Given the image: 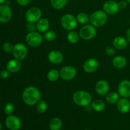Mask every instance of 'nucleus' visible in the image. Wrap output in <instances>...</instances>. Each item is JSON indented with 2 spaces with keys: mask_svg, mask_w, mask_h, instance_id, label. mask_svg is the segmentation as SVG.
I'll use <instances>...</instances> for the list:
<instances>
[{
  "mask_svg": "<svg viewBox=\"0 0 130 130\" xmlns=\"http://www.w3.org/2000/svg\"><path fill=\"white\" fill-rule=\"evenodd\" d=\"M41 99V94L39 90L34 86H28L22 93V100L26 105L33 106Z\"/></svg>",
  "mask_w": 130,
  "mask_h": 130,
  "instance_id": "f257e3e1",
  "label": "nucleus"
},
{
  "mask_svg": "<svg viewBox=\"0 0 130 130\" xmlns=\"http://www.w3.org/2000/svg\"><path fill=\"white\" fill-rule=\"evenodd\" d=\"M72 100L75 104L80 107H88L91 105L92 96L88 92L84 90H78L72 95Z\"/></svg>",
  "mask_w": 130,
  "mask_h": 130,
  "instance_id": "f03ea898",
  "label": "nucleus"
},
{
  "mask_svg": "<svg viewBox=\"0 0 130 130\" xmlns=\"http://www.w3.org/2000/svg\"><path fill=\"white\" fill-rule=\"evenodd\" d=\"M107 14L104 10H96L90 16V22L95 27H100L106 24L107 21Z\"/></svg>",
  "mask_w": 130,
  "mask_h": 130,
  "instance_id": "7ed1b4c3",
  "label": "nucleus"
},
{
  "mask_svg": "<svg viewBox=\"0 0 130 130\" xmlns=\"http://www.w3.org/2000/svg\"><path fill=\"white\" fill-rule=\"evenodd\" d=\"M77 21L76 17L70 13L62 15L60 19V24L62 27L66 30H72L76 29L77 25Z\"/></svg>",
  "mask_w": 130,
  "mask_h": 130,
  "instance_id": "20e7f679",
  "label": "nucleus"
},
{
  "mask_svg": "<svg viewBox=\"0 0 130 130\" xmlns=\"http://www.w3.org/2000/svg\"><path fill=\"white\" fill-rule=\"evenodd\" d=\"M43 36L38 31L28 32L25 36V42L31 47L39 46L43 41Z\"/></svg>",
  "mask_w": 130,
  "mask_h": 130,
  "instance_id": "39448f33",
  "label": "nucleus"
},
{
  "mask_svg": "<svg viewBox=\"0 0 130 130\" xmlns=\"http://www.w3.org/2000/svg\"><path fill=\"white\" fill-rule=\"evenodd\" d=\"M79 34L80 36V38H82L84 40H91L96 36V27L91 24H85L79 30Z\"/></svg>",
  "mask_w": 130,
  "mask_h": 130,
  "instance_id": "423d86ee",
  "label": "nucleus"
},
{
  "mask_svg": "<svg viewBox=\"0 0 130 130\" xmlns=\"http://www.w3.org/2000/svg\"><path fill=\"white\" fill-rule=\"evenodd\" d=\"M42 11L38 7L33 6L27 10L25 14V18L27 22L36 23L41 19Z\"/></svg>",
  "mask_w": 130,
  "mask_h": 130,
  "instance_id": "0eeeda50",
  "label": "nucleus"
},
{
  "mask_svg": "<svg viewBox=\"0 0 130 130\" xmlns=\"http://www.w3.org/2000/svg\"><path fill=\"white\" fill-rule=\"evenodd\" d=\"M12 53L14 58L20 61L24 60L27 55V48L24 43H18L13 46Z\"/></svg>",
  "mask_w": 130,
  "mask_h": 130,
  "instance_id": "6e6552de",
  "label": "nucleus"
},
{
  "mask_svg": "<svg viewBox=\"0 0 130 130\" xmlns=\"http://www.w3.org/2000/svg\"><path fill=\"white\" fill-rule=\"evenodd\" d=\"M76 75L77 70L72 66H66L60 70V76L64 81H71L75 78Z\"/></svg>",
  "mask_w": 130,
  "mask_h": 130,
  "instance_id": "1a4fd4ad",
  "label": "nucleus"
},
{
  "mask_svg": "<svg viewBox=\"0 0 130 130\" xmlns=\"http://www.w3.org/2000/svg\"><path fill=\"white\" fill-rule=\"evenodd\" d=\"M5 125L10 130H19L20 129L22 123L18 117L13 115H10L5 120Z\"/></svg>",
  "mask_w": 130,
  "mask_h": 130,
  "instance_id": "9d476101",
  "label": "nucleus"
},
{
  "mask_svg": "<svg viewBox=\"0 0 130 130\" xmlns=\"http://www.w3.org/2000/svg\"><path fill=\"white\" fill-rule=\"evenodd\" d=\"M119 6L118 3L116 1L108 0L104 3L103 5V10L109 15H114L119 10Z\"/></svg>",
  "mask_w": 130,
  "mask_h": 130,
  "instance_id": "9b49d317",
  "label": "nucleus"
},
{
  "mask_svg": "<svg viewBox=\"0 0 130 130\" xmlns=\"http://www.w3.org/2000/svg\"><path fill=\"white\" fill-rule=\"evenodd\" d=\"M12 17V11L10 6L6 5H0V22L5 24L10 21Z\"/></svg>",
  "mask_w": 130,
  "mask_h": 130,
  "instance_id": "f8f14e48",
  "label": "nucleus"
},
{
  "mask_svg": "<svg viewBox=\"0 0 130 130\" xmlns=\"http://www.w3.org/2000/svg\"><path fill=\"white\" fill-rule=\"evenodd\" d=\"M118 93L122 98L130 97V81L124 79L121 81L118 85Z\"/></svg>",
  "mask_w": 130,
  "mask_h": 130,
  "instance_id": "ddd939ff",
  "label": "nucleus"
},
{
  "mask_svg": "<svg viewBox=\"0 0 130 130\" xmlns=\"http://www.w3.org/2000/svg\"><path fill=\"white\" fill-rule=\"evenodd\" d=\"M99 67V62L96 58H90L86 60L83 63V69L87 73L95 72Z\"/></svg>",
  "mask_w": 130,
  "mask_h": 130,
  "instance_id": "4468645a",
  "label": "nucleus"
},
{
  "mask_svg": "<svg viewBox=\"0 0 130 130\" xmlns=\"http://www.w3.org/2000/svg\"><path fill=\"white\" fill-rule=\"evenodd\" d=\"M95 88V91L98 95L100 96H104L109 93L110 86L109 83L106 80L102 79L96 83Z\"/></svg>",
  "mask_w": 130,
  "mask_h": 130,
  "instance_id": "2eb2a0df",
  "label": "nucleus"
},
{
  "mask_svg": "<svg viewBox=\"0 0 130 130\" xmlns=\"http://www.w3.org/2000/svg\"><path fill=\"white\" fill-rule=\"evenodd\" d=\"M48 60L53 64H59L63 60V55L62 52L58 50H52L48 53Z\"/></svg>",
  "mask_w": 130,
  "mask_h": 130,
  "instance_id": "dca6fc26",
  "label": "nucleus"
},
{
  "mask_svg": "<svg viewBox=\"0 0 130 130\" xmlns=\"http://www.w3.org/2000/svg\"><path fill=\"white\" fill-rule=\"evenodd\" d=\"M117 109L119 112L126 114L130 111V101L127 98H122L117 102Z\"/></svg>",
  "mask_w": 130,
  "mask_h": 130,
  "instance_id": "f3484780",
  "label": "nucleus"
},
{
  "mask_svg": "<svg viewBox=\"0 0 130 130\" xmlns=\"http://www.w3.org/2000/svg\"><path fill=\"white\" fill-rule=\"evenodd\" d=\"M22 67L21 62L20 60L14 58L11 59L6 64V69L11 73H15L19 72Z\"/></svg>",
  "mask_w": 130,
  "mask_h": 130,
  "instance_id": "a211bd4d",
  "label": "nucleus"
},
{
  "mask_svg": "<svg viewBox=\"0 0 130 130\" xmlns=\"http://www.w3.org/2000/svg\"><path fill=\"white\" fill-rule=\"evenodd\" d=\"M36 24L37 31L40 33H44L46 31L49 30L50 27V21L46 18H41Z\"/></svg>",
  "mask_w": 130,
  "mask_h": 130,
  "instance_id": "6ab92c4d",
  "label": "nucleus"
},
{
  "mask_svg": "<svg viewBox=\"0 0 130 130\" xmlns=\"http://www.w3.org/2000/svg\"><path fill=\"white\" fill-rule=\"evenodd\" d=\"M112 44L116 49L122 50L126 48L128 45V41L123 36H117L113 39Z\"/></svg>",
  "mask_w": 130,
  "mask_h": 130,
  "instance_id": "aec40b11",
  "label": "nucleus"
},
{
  "mask_svg": "<svg viewBox=\"0 0 130 130\" xmlns=\"http://www.w3.org/2000/svg\"><path fill=\"white\" fill-rule=\"evenodd\" d=\"M113 66L116 69H123L127 64V60L123 56H116L112 61Z\"/></svg>",
  "mask_w": 130,
  "mask_h": 130,
  "instance_id": "412c9836",
  "label": "nucleus"
},
{
  "mask_svg": "<svg viewBox=\"0 0 130 130\" xmlns=\"http://www.w3.org/2000/svg\"><path fill=\"white\" fill-rule=\"evenodd\" d=\"M91 107L95 111L100 112L105 110V104L102 100L100 99H96V100H92L91 103Z\"/></svg>",
  "mask_w": 130,
  "mask_h": 130,
  "instance_id": "4be33fe9",
  "label": "nucleus"
},
{
  "mask_svg": "<svg viewBox=\"0 0 130 130\" xmlns=\"http://www.w3.org/2000/svg\"><path fill=\"white\" fill-rule=\"evenodd\" d=\"M120 96L118 92L115 91H112V92L108 93L105 96V100L107 102H108L110 104H117L119 100Z\"/></svg>",
  "mask_w": 130,
  "mask_h": 130,
  "instance_id": "5701e85b",
  "label": "nucleus"
},
{
  "mask_svg": "<svg viewBox=\"0 0 130 130\" xmlns=\"http://www.w3.org/2000/svg\"><path fill=\"white\" fill-rule=\"evenodd\" d=\"M67 41L71 44H76L79 41L80 39V36L79 33L75 30H70L67 34Z\"/></svg>",
  "mask_w": 130,
  "mask_h": 130,
  "instance_id": "b1692460",
  "label": "nucleus"
},
{
  "mask_svg": "<svg viewBox=\"0 0 130 130\" xmlns=\"http://www.w3.org/2000/svg\"><path fill=\"white\" fill-rule=\"evenodd\" d=\"M62 126V121L60 118H54L50 121L49 128L50 130H60Z\"/></svg>",
  "mask_w": 130,
  "mask_h": 130,
  "instance_id": "393cba45",
  "label": "nucleus"
},
{
  "mask_svg": "<svg viewBox=\"0 0 130 130\" xmlns=\"http://www.w3.org/2000/svg\"><path fill=\"white\" fill-rule=\"evenodd\" d=\"M60 77V71L57 69L50 70L47 74V79L50 82H56L58 81Z\"/></svg>",
  "mask_w": 130,
  "mask_h": 130,
  "instance_id": "a878e982",
  "label": "nucleus"
},
{
  "mask_svg": "<svg viewBox=\"0 0 130 130\" xmlns=\"http://www.w3.org/2000/svg\"><path fill=\"white\" fill-rule=\"evenodd\" d=\"M69 0H50V3L53 8L56 10H61L67 5Z\"/></svg>",
  "mask_w": 130,
  "mask_h": 130,
  "instance_id": "bb28decb",
  "label": "nucleus"
},
{
  "mask_svg": "<svg viewBox=\"0 0 130 130\" xmlns=\"http://www.w3.org/2000/svg\"><path fill=\"white\" fill-rule=\"evenodd\" d=\"M76 19L79 24L85 25L90 22V16L86 13L81 12L77 14L76 16Z\"/></svg>",
  "mask_w": 130,
  "mask_h": 130,
  "instance_id": "cd10ccee",
  "label": "nucleus"
},
{
  "mask_svg": "<svg viewBox=\"0 0 130 130\" xmlns=\"http://www.w3.org/2000/svg\"><path fill=\"white\" fill-rule=\"evenodd\" d=\"M36 109L39 113H44L48 109L46 102L43 99H40L36 104Z\"/></svg>",
  "mask_w": 130,
  "mask_h": 130,
  "instance_id": "c85d7f7f",
  "label": "nucleus"
},
{
  "mask_svg": "<svg viewBox=\"0 0 130 130\" xmlns=\"http://www.w3.org/2000/svg\"><path fill=\"white\" fill-rule=\"evenodd\" d=\"M43 36L44 39L48 42L53 41L55 40L56 38H57V34H56L55 32L52 30H48L44 33Z\"/></svg>",
  "mask_w": 130,
  "mask_h": 130,
  "instance_id": "c756f323",
  "label": "nucleus"
},
{
  "mask_svg": "<svg viewBox=\"0 0 130 130\" xmlns=\"http://www.w3.org/2000/svg\"><path fill=\"white\" fill-rule=\"evenodd\" d=\"M14 110H15V107H14L13 104H12L11 103L6 104L4 107V112L8 116L11 115L13 112Z\"/></svg>",
  "mask_w": 130,
  "mask_h": 130,
  "instance_id": "7c9ffc66",
  "label": "nucleus"
},
{
  "mask_svg": "<svg viewBox=\"0 0 130 130\" xmlns=\"http://www.w3.org/2000/svg\"><path fill=\"white\" fill-rule=\"evenodd\" d=\"M13 46L14 45H13L10 42H6V43H4L3 45V50L6 53H10V52H11L13 51Z\"/></svg>",
  "mask_w": 130,
  "mask_h": 130,
  "instance_id": "2f4dec72",
  "label": "nucleus"
},
{
  "mask_svg": "<svg viewBox=\"0 0 130 130\" xmlns=\"http://www.w3.org/2000/svg\"><path fill=\"white\" fill-rule=\"evenodd\" d=\"M105 53L107 55L109 56V57H112L115 55V48L111 46H107L105 49Z\"/></svg>",
  "mask_w": 130,
  "mask_h": 130,
  "instance_id": "473e14b6",
  "label": "nucleus"
},
{
  "mask_svg": "<svg viewBox=\"0 0 130 130\" xmlns=\"http://www.w3.org/2000/svg\"><path fill=\"white\" fill-rule=\"evenodd\" d=\"M26 29L29 32L37 31L36 24L32 22H27V24L26 25Z\"/></svg>",
  "mask_w": 130,
  "mask_h": 130,
  "instance_id": "72a5a7b5",
  "label": "nucleus"
},
{
  "mask_svg": "<svg viewBox=\"0 0 130 130\" xmlns=\"http://www.w3.org/2000/svg\"><path fill=\"white\" fill-rule=\"evenodd\" d=\"M128 1L126 0H121L118 3L119 8L120 9H125L128 6Z\"/></svg>",
  "mask_w": 130,
  "mask_h": 130,
  "instance_id": "f704fd0d",
  "label": "nucleus"
},
{
  "mask_svg": "<svg viewBox=\"0 0 130 130\" xmlns=\"http://www.w3.org/2000/svg\"><path fill=\"white\" fill-rule=\"evenodd\" d=\"M30 1H31V0H16L17 3L19 5L22 6H25L29 5L30 3Z\"/></svg>",
  "mask_w": 130,
  "mask_h": 130,
  "instance_id": "c9c22d12",
  "label": "nucleus"
},
{
  "mask_svg": "<svg viewBox=\"0 0 130 130\" xmlns=\"http://www.w3.org/2000/svg\"><path fill=\"white\" fill-rule=\"evenodd\" d=\"M9 71L6 70H3L0 72V77L2 79H6L9 76Z\"/></svg>",
  "mask_w": 130,
  "mask_h": 130,
  "instance_id": "e433bc0d",
  "label": "nucleus"
},
{
  "mask_svg": "<svg viewBox=\"0 0 130 130\" xmlns=\"http://www.w3.org/2000/svg\"><path fill=\"white\" fill-rule=\"evenodd\" d=\"M126 39L129 43H130V28L128 29L126 31Z\"/></svg>",
  "mask_w": 130,
  "mask_h": 130,
  "instance_id": "4c0bfd02",
  "label": "nucleus"
},
{
  "mask_svg": "<svg viewBox=\"0 0 130 130\" xmlns=\"http://www.w3.org/2000/svg\"><path fill=\"white\" fill-rule=\"evenodd\" d=\"M6 0H0V5H3L4 3H5Z\"/></svg>",
  "mask_w": 130,
  "mask_h": 130,
  "instance_id": "58836bf2",
  "label": "nucleus"
},
{
  "mask_svg": "<svg viewBox=\"0 0 130 130\" xmlns=\"http://www.w3.org/2000/svg\"><path fill=\"white\" fill-rule=\"evenodd\" d=\"M5 5H10V1H8V0H7V1H6V2H5Z\"/></svg>",
  "mask_w": 130,
  "mask_h": 130,
  "instance_id": "ea45409f",
  "label": "nucleus"
},
{
  "mask_svg": "<svg viewBox=\"0 0 130 130\" xmlns=\"http://www.w3.org/2000/svg\"><path fill=\"white\" fill-rule=\"evenodd\" d=\"M2 128H3L2 124H1V122H0V130H2Z\"/></svg>",
  "mask_w": 130,
  "mask_h": 130,
  "instance_id": "a19ab883",
  "label": "nucleus"
},
{
  "mask_svg": "<svg viewBox=\"0 0 130 130\" xmlns=\"http://www.w3.org/2000/svg\"><path fill=\"white\" fill-rule=\"evenodd\" d=\"M127 1H128V3H130V0H126Z\"/></svg>",
  "mask_w": 130,
  "mask_h": 130,
  "instance_id": "79ce46f5",
  "label": "nucleus"
},
{
  "mask_svg": "<svg viewBox=\"0 0 130 130\" xmlns=\"http://www.w3.org/2000/svg\"><path fill=\"white\" fill-rule=\"evenodd\" d=\"M84 130H90V129H84Z\"/></svg>",
  "mask_w": 130,
  "mask_h": 130,
  "instance_id": "37998d69",
  "label": "nucleus"
},
{
  "mask_svg": "<svg viewBox=\"0 0 130 130\" xmlns=\"http://www.w3.org/2000/svg\"><path fill=\"white\" fill-rule=\"evenodd\" d=\"M129 25H130V20H129Z\"/></svg>",
  "mask_w": 130,
  "mask_h": 130,
  "instance_id": "c03bdc74",
  "label": "nucleus"
},
{
  "mask_svg": "<svg viewBox=\"0 0 130 130\" xmlns=\"http://www.w3.org/2000/svg\"><path fill=\"white\" fill-rule=\"evenodd\" d=\"M112 1H116V0H112Z\"/></svg>",
  "mask_w": 130,
  "mask_h": 130,
  "instance_id": "a18cd8bd",
  "label": "nucleus"
},
{
  "mask_svg": "<svg viewBox=\"0 0 130 130\" xmlns=\"http://www.w3.org/2000/svg\"></svg>",
  "mask_w": 130,
  "mask_h": 130,
  "instance_id": "49530a36",
  "label": "nucleus"
}]
</instances>
